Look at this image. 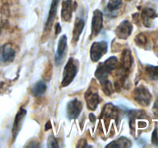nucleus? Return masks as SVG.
<instances>
[{
	"label": "nucleus",
	"mask_w": 158,
	"mask_h": 148,
	"mask_svg": "<svg viewBox=\"0 0 158 148\" xmlns=\"http://www.w3.org/2000/svg\"><path fill=\"white\" fill-rule=\"evenodd\" d=\"M117 64V59L115 56H111L103 63L97 66L95 72V76L99 80L100 84H103L108 81V76L114 69H116Z\"/></svg>",
	"instance_id": "f257e3e1"
},
{
	"label": "nucleus",
	"mask_w": 158,
	"mask_h": 148,
	"mask_svg": "<svg viewBox=\"0 0 158 148\" xmlns=\"http://www.w3.org/2000/svg\"><path fill=\"white\" fill-rule=\"evenodd\" d=\"M78 71V68L74 62L73 59L71 57L69 59L67 63L63 69V80H62L61 86L63 87L68 86L73 82V79L75 78L76 75Z\"/></svg>",
	"instance_id": "f03ea898"
},
{
	"label": "nucleus",
	"mask_w": 158,
	"mask_h": 148,
	"mask_svg": "<svg viewBox=\"0 0 158 148\" xmlns=\"http://www.w3.org/2000/svg\"><path fill=\"white\" fill-rule=\"evenodd\" d=\"M134 98L140 105L148 106L151 103L152 95L148 88L144 86H140L134 91Z\"/></svg>",
	"instance_id": "7ed1b4c3"
},
{
	"label": "nucleus",
	"mask_w": 158,
	"mask_h": 148,
	"mask_svg": "<svg viewBox=\"0 0 158 148\" xmlns=\"http://www.w3.org/2000/svg\"><path fill=\"white\" fill-rule=\"evenodd\" d=\"M107 43L105 41L95 42L90 48V59L93 62H98L107 52Z\"/></svg>",
	"instance_id": "20e7f679"
},
{
	"label": "nucleus",
	"mask_w": 158,
	"mask_h": 148,
	"mask_svg": "<svg viewBox=\"0 0 158 148\" xmlns=\"http://www.w3.org/2000/svg\"><path fill=\"white\" fill-rule=\"evenodd\" d=\"M83 109V104L78 99L70 100L66 105V115L69 120H75L80 116Z\"/></svg>",
	"instance_id": "39448f33"
},
{
	"label": "nucleus",
	"mask_w": 158,
	"mask_h": 148,
	"mask_svg": "<svg viewBox=\"0 0 158 148\" xmlns=\"http://www.w3.org/2000/svg\"><path fill=\"white\" fill-rule=\"evenodd\" d=\"M103 24V12L99 9H96L93 15L92 23H91V31L93 36H97L101 31Z\"/></svg>",
	"instance_id": "423d86ee"
},
{
	"label": "nucleus",
	"mask_w": 158,
	"mask_h": 148,
	"mask_svg": "<svg viewBox=\"0 0 158 148\" xmlns=\"http://www.w3.org/2000/svg\"><path fill=\"white\" fill-rule=\"evenodd\" d=\"M86 106L90 110H95L100 103V97L98 92L94 88H89L85 93Z\"/></svg>",
	"instance_id": "0eeeda50"
},
{
	"label": "nucleus",
	"mask_w": 158,
	"mask_h": 148,
	"mask_svg": "<svg viewBox=\"0 0 158 148\" xmlns=\"http://www.w3.org/2000/svg\"><path fill=\"white\" fill-rule=\"evenodd\" d=\"M133 30V26L128 20H124L117 27L115 30L116 35L120 39H127L131 35Z\"/></svg>",
	"instance_id": "6e6552de"
},
{
	"label": "nucleus",
	"mask_w": 158,
	"mask_h": 148,
	"mask_svg": "<svg viewBox=\"0 0 158 148\" xmlns=\"http://www.w3.org/2000/svg\"><path fill=\"white\" fill-rule=\"evenodd\" d=\"M26 115V110L25 109H23V108H21L19 110V112L17 113L16 116H15V118L13 123V127H12V136H13L14 140L16 138L20 130L22 129V126H23V121H24Z\"/></svg>",
	"instance_id": "1a4fd4ad"
},
{
	"label": "nucleus",
	"mask_w": 158,
	"mask_h": 148,
	"mask_svg": "<svg viewBox=\"0 0 158 148\" xmlns=\"http://www.w3.org/2000/svg\"><path fill=\"white\" fill-rule=\"evenodd\" d=\"M59 2H60V0H52L49 15H48L46 25H45V30L46 31L50 30V29L52 28V24H53V21L55 19L56 15Z\"/></svg>",
	"instance_id": "9d476101"
},
{
	"label": "nucleus",
	"mask_w": 158,
	"mask_h": 148,
	"mask_svg": "<svg viewBox=\"0 0 158 148\" xmlns=\"http://www.w3.org/2000/svg\"><path fill=\"white\" fill-rule=\"evenodd\" d=\"M73 0H63L62 3L61 16L63 21L69 22L73 15Z\"/></svg>",
	"instance_id": "9b49d317"
},
{
	"label": "nucleus",
	"mask_w": 158,
	"mask_h": 148,
	"mask_svg": "<svg viewBox=\"0 0 158 148\" xmlns=\"http://www.w3.org/2000/svg\"><path fill=\"white\" fill-rule=\"evenodd\" d=\"M157 17V12L151 8H145L141 13L142 21L146 27H151L152 21Z\"/></svg>",
	"instance_id": "f8f14e48"
},
{
	"label": "nucleus",
	"mask_w": 158,
	"mask_h": 148,
	"mask_svg": "<svg viewBox=\"0 0 158 148\" xmlns=\"http://www.w3.org/2000/svg\"><path fill=\"white\" fill-rule=\"evenodd\" d=\"M66 45H67V37L66 35H63L59 39L56 53L55 56V60L57 64L61 63V60L64 55L65 51H66Z\"/></svg>",
	"instance_id": "ddd939ff"
},
{
	"label": "nucleus",
	"mask_w": 158,
	"mask_h": 148,
	"mask_svg": "<svg viewBox=\"0 0 158 148\" xmlns=\"http://www.w3.org/2000/svg\"><path fill=\"white\" fill-rule=\"evenodd\" d=\"M1 56L5 62L10 63V62L13 61L15 56V52L12 48L11 43H7L2 46L1 51Z\"/></svg>",
	"instance_id": "4468645a"
},
{
	"label": "nucleus",
	"mask_w": 158,
	"mask_h": 148,
	"mask_svg": "<svg viewBox=\"0 0 158 148\" xmlns=\"http://www.w3.org/2000/svg\"><path fill=\"white\" fill-rule=\"evenodd\" d=\"M133 64V56L129 49L123 51L121 56V69L127 74Z\"/></svg>",
	"instance_id": "2eb2a0df"
},
{
	"label": "nucleus",
	"mask_w": 158,
	"mask_h": 148,
	"mask_svg": "<svg viewBox=\"0 0 158 148\" xmlns=\"http://www.w3.org/2000/svg\"><path fill=\"white\" fill-rule=\"evenodd\" d=\"M85 26V22L83 18H77L74 25L73 31V41L74 43H77L80 39V35L83 32Z\"/></svg>",
	"instance_id": "dca6fc26"
},
{
	"label": "nucleus",
	"mask_w": 158,
	"mask_h": 148,
	"mask_svg": "<svg viewBox=\"0 0 158 148\" xmlns=\"http://www.w3.org/2000/svg\"><path fill=\"white\" fill-rule=\"evenodd\" d=\"M131 145L132 144L129 139L122 137L106 145V147H131Z\"/></svg>",
	"instance_id": "f3484780"
},
{
	"label": "nucleus",
	"mask_w": 158,
	"mask_h": 148,
	"mask_svg": "<svg viewBox=\"0 0 158 148\" xmlns=\"http://www.w3.org/2000/svg\"><path fill=\"white\" fill-rule=\"evenodd\" d=\"M46 89H47V86H46V83L43 80H40V81L37 82L34 86L33 89H32V93L35 97H39V96L44 94Z\"/></svg>",
	"instance_id": "a211bd4d"
},
{
	"label": "nucleus",
	"mask_w": 158,
	"mask_h": 148,
	"mask_svg": "<svg viewBox=\"0 0 158 148\" xmlns=\"http://www.w3.org/2000/svg\"><path fill=\"white\" fill-rule=\"evenodd\" d=\"M147 74L149 78L152 80H158V66L148 65L145 68Z\"/></svg>",
	"instance_id": "6ab92c4d"
},
{
	"label": "nucleus",
	"mask_w": 158,
	"mask_h": 148,
	"mask_svg": "<svg viewBox=\"0 0 158 148\" xmlns=\"http://www.w3.org/2000/svg\"><path fill=\"white\" fill-rule=\"evenodd\" d=\"M122 6V0H109L106 9L109 12H114L120 9Z\"/></svg>",
	"instance_id": "aec40b11"
},
{
	"label": "nucleus",
	"mask_w": 158,
	"mask_h": 148,
	"mask_svg": "<svg viewBox=\"0 0 158 148\" xmlns=\"http://www.w3.org/2000/svg\"><path fill=\"white\" fill-rule=\"evenodd\" d=\"M147 37L146 35H143V33H140L139 35H137L135 38V42L137 43V45L138 46H144L145 44L147 43Z\"/></svg>",
	"instance_id": "412c9836"
},
{
	"label": "nucleus",
	"mask_w": 158,
	"mask_h": 148,
	"mask_svg": "<svg viewBox=\"0 0 158 148\" xmlns=\"http://www.w3.org/2000/svg\"><path fill=\"white\" fill-rule=\"evenodd\" d=\"M151 141L154 146H158V127L155 126L154 131L152 133V137H151Z\"/></svg>",
	"instance_id": "4be33fe9"
},
{
	"label": "nucleus",
	"mask_w": 158,
	"mask_h": 148,
	"mask_svg": "<svg viewBox=\"0 0 158 148\" xmlns=\"http://www.w3.org/2000/svg\"><path fill=\"white\" fill-rule=\"evenodd\" d=\"M47 146H49V147H59V145L57 143L56 140V139L52 136H50L49 139H48Z\"/></svg>",
	"instance_id": "5701e85b"
},
{
	"label": "nucleus",
	"mask_w": 158,
	"mask_h": 148,
	"mask_svg": "<svg viewBox=\"0 0 158 148\" xmlns=\"http://www.w3.org/2000/svg\"><path fill=\"white\" fill-rule=\"evenodd\" d=\"M153 111H154V115L158 118V100L154 103V106L153 107Z\"/></svg>",
	"instance_id": "b1692460"
},
{
	"label": "nucleus",
	"mask_w": 158,
	"mask_h": 148,
	"mask_svg": "<svg viewBox=\"0 0 158 148\" xmlns=\"http://www.w3.org/2000/svg\"><path fill=\"white\" fill-rule=\"evenodd\" d=\"M55 30H56V35H58L59 33L61 32V26L59 23H56L55 26Z\"/></svg>",
	"instance_id": "393cba45"
},
{
	"label": "nucleus",
	"mask_w": 158,
	"mask_h": 148,
	"mask_svg": "<svg viewBox=\"0 0 158 148\" xmlns=\"http://www.w3.org/2000/svg\"><path fill=\"white\" fill-rule=\"evenodd\" d=\"M89 120H90L91 122H93V123H94V122L96 120V117L93 113H90L89 114Z\"/></svg>",
	"instance_id": "a878e982"
},
{
	"label": "nucleus",
	"mask_w": 158,
	"mask_h": 148,
	"mask_svg": "<svg viewBox=\"0 0 158 148\" xmlns=\"http://www.w3.org/2000/svg\"><path fill=\"white\" fill-rule=\"evenodd\" d=\"M51 128H52V126H51V123H47L46 124V126H45V130H48L49 129H51Z\"/></svg>",
	"instance_id": "bb28decb"
},
{
	"label": "nucleus",
	"mask_w": 158,
	"mask_h": 148,
	"mask_svg": "<svg viewBox=\"0 0 158 148\" xmlns=\"http://www.w3.org/2000/svg\"><path fill=\"white\" fill-rule=\"evenodd\" d=\"M0 34H1V26H0Z\"/></svg>",
	"instance_id": "cd10ccee"
},
{
	"label": "nucleus",
	"mask_w": 158,
	"mask_h": 148,
	"mask_svg": "<svg viewBox=\"0 0 158 148\" xmlns=\"http://www.w3.org/2000/svg\"><path fill=\"white\" fill-rule=\"evenodd\" d=\"M127 1H131V0H127Z\"/></svg>",
	"instance_id": "c85d7f7f"
}]
</instances>
